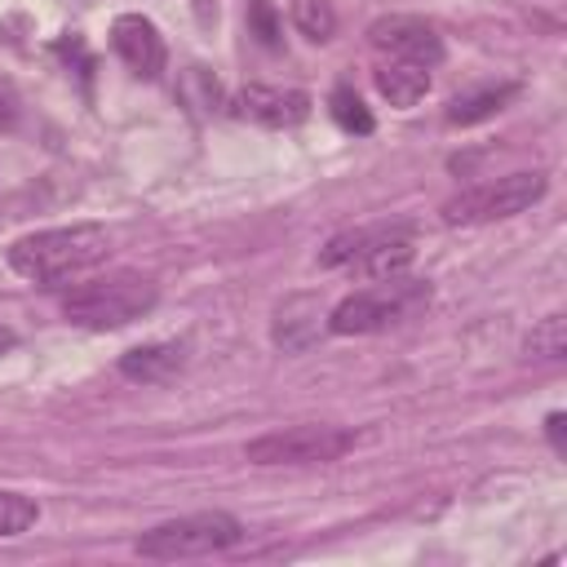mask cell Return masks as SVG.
<instances>
[{
  "label": "cell",
  "instance_id": "6da1fadb",
  "mask_svg": "<svg viewBox=\"0 0 567 567\" xmlns=\"http://www.w3.org/2000/svg\"><path fill=\"white\" fill-rule=\"evenodd\" d=\"M106 252H111L106 226L75 221V226H53V230L22 235L9 248V270L31 279V284H62V279L84 275L97 261H106Z\"/></svg>",
  "mask_w": 567,
  "mask_h": 567
},
{
  "label": "cell",
  "instance_id": "7a4b0ae2",
  "mask_svg": "<svg viewBox=\"0 0 567 567\" xmlns=\"http://www.w3.org/2000/svg\"><path fill=\"white\" fill-rule=\"evenodd\" d=\"M430 306V284L425 279H403V275H390V279H377L350 297H341L332 310H328V332L337 337H363V332H385L412 315H421Z\"/></svg>",
  "mask_w": 567,
  "mask_h": 567
},
{
  "label": "cell",
  "instance_id": "3957f363",
  "mask_svg": "<svg viewBox=\"0 0 567 567\" xmlns=\"http://www.w3.org/2000/svg\"><path fill=\"white\" fill-rule=\"evenodd\" d=\"M155 284L137 270H115V275H102V279H89L80 288L66 292L62 301V315L66 323L75 328H93V332H106V328H124L133 319H142L151 306H155Z\"/></svg>",
  "mask_w": 567,
  "mask_h": 567
},
{
  "label": "cell",
  "instance_id": "277c9868",
  "mask_svg": "<svg viewBox=\"0 0 567 567\" xmlns=\"http://www.w3.org/2000/svg\"><path fill=\"white\" fill-rule=\"evenodd\" d=\"M416 257V239L412 226L394 221V226H359V230H341L323 244L319 261L332 270H354L363 279H390L403 275Z\"/></svg>",
  "mask_w": 567,
  "mask_h": 567
},
{
  "label": "cell",
  "instance_id": "5b68a950",
  "mask_svg": "<svg viewBox=\"0 0 567 567\" xmlns=\"http://www.w3.org/2000/svg\"><path fill=\"white\" fill-rule=\"evenodd\" d=\"M244 540V523L235 514L221 509H204V514H186V518H168L151 532L137 536V554L155 558V563H177V558H204V554H221L230 545Z\"/></svg>",
  "mask_w": 567,
  "mask_h": 567
},
{
  "label": "cell",
  "instance_id": "8992f818",
  "mask_svg": "<svg viewBox=\"0 0 567 567\" xmlns=\"http://www.w3.org/2000/svg\"><path fill=\"white\" fill-rule=\"evenodd\" d=\"M549 177L540 168L532 173H505V177H492V182H478L461 195H452L443 204V221L447 226H483V221H501V217H514L523 208H532L540 195H545Z\"/></svg>",
  "mask_w": 567,
  "mask_h": 567
},
{
  "label": "cell",
  "instance_id": "52a82bcc",
  "mask_svg": "<svg viewBox=\"0 0 567 567\" xmlns=\"http://www.w3.org/2000/svg\"><path fill=\"white\" fill-rule=\"evenodd\" d=\"M354 447V430H341V425H288V430H270L261 439H252L244 447V456L252 465H323V461H337Z\"/></svg>",
  "mask_w": 567,
  "mask_h": 567
},
{
  "label": "cell",
  "instance_id": "ba28073f",
  "mask_svg": "<svg viewBox=\"0 0 567 567\" xmlns=\"http://www.w3.org/2000/svg\"><path fill=\"white\" fill-rule=\"evenodd\" d=\"M368 40L377 53L385 58H399V62H416V66H439L443 62V40L439 31L425 22V18H408V13H390V18H377L368 27Z\"/></svg>",
  "mask_w": 567,
  "mask_h": 567
},
{
  "label": "cell",
  "instance_id": "9c48e42d",
  "mask_svg": "<svg viewBox=\"0 0 567 567\" xmlns=\"http://www.w3.org/2000/svg\"><path fill=\"white\" fill-rule=\"evenodd\" d=\"M111 49L120 53V62L137 80H159L164 62H168V49H164L159 27L151 18H142V13H120L111 22Z\"/></svg>",
  "mask_w": 567,
  "mask_h": 567
},
{
  "label": "cell",
  "instance_id": "30bf717a",
  "mask_svg": "<svg viewBox=\"0 0 567 567\" xmlns=\"http://www.w3.org/2000/svg\"><path fill=\"white\" fill-rule=\"evenodd\" d=\"M239 120H252L261 128H297L310 115V97L301 89H275V84H244L230 97Z\"/></svg>",
  "mask_w": 567,
  "mask_h": 567
},
{
  "label": "cell",
  "instance_id": "8fae6325",
  "mask_svg": "<svg viewBox=\"0 0 567 567\" xmlns=\"http://www.w3.org/2000/svg\"><path fill=\"white\" fill-rule=\"evenodd\" d=\"M186 368V346L182 341H146L120 354V377L137 385H164Z\"/></svg>",
  "mask_w": 567,
  "mask_h": 567
},
{
  "label": "cell",
  "instance_id": "7c38bea8",
  "mask_svg": "<svg viewBox=\"0 0 567 567\" xmlns=\"http://www.w3.org/2000/svg\"><path fill=\"white\" fill-rule=\"evenodd\" d=\"M372 80H377V93H381L390 106H416V102L430 93V71L416 66V62H399V58L381 62V66L372 71Z\"/></svg>",
  "mask_w": 567,
  "mask_h": 567
},
{
  "label": "cell",
  "instance_id": "4fadbf2b",
  "mask_svg": "<svg viewBox=\"0 0 567 567\" xmlns=\"http://www.w3.org/2000/svg\"><path fill=\"white\" fill-rule=\"evenodd\" d=\"M518 93V84H487V89H474V93H461L447 102V124L465 128V124H478V120H492L496 111H505V102Z\"/></svg>",
  "mask_w": 567,
  "mask_h": 567
},
{
  "label": "cell",
  "instance_id": "5bb4252c",
  "mask_svg": "<svg viewBox=\"0 0 567 567\" xmlns=\"http://www.w3.org/2000/svg\"><path fill=\"white\" fill-rule=\"evenodd\" d=\"M523 350H527V359L558 363V359L567 354V319H563V315H545V319H540V323L527 332Z\"/></svg>",
  "mask_w": 567,
  "mask_h": 567
},
{
  "label": "cell",
  "instance_id": "9a60e30c",
  "mask_svg": "<svg viewBox=\"0 0 567 567\" xmlns=\"http://www.w3.org/2000/svg\"><path fill=\"white\" fill-rule=\"evenodd\" d=\"M328 111H332V120H337L341 133H359V137L372 133V111L363 106V97H359L350 84H337V89H332Z\"/></svg>",
  "mask_w": 567,
  "mask_h": 567
},
{
  "label": "cell",
  "instance_id": "2e32d148",
  "mask_svg": "<svg viewBox=\"0 0 567 567\" xmlns=\"http://www.w3.org/2000/svg\"><path fill=\"white\" fill-rule=\"evenodd\" d=\"M292 27H297L306 40L323 44V40H332V31H337V13H332L328 0H292Z\"/></svg>",
  "mask_w": 567,
  "mask_h": 567
},
{
  "label": "cell",
  "instance_id": "e0dca14e",
  "mask_svg": "<svg viewBox=\"0 0 567 567\" xmlns=\"http://www.w3.org/2000/svg\"><path fill=\"white\" fill-rule=\"evenodd\" d=\"M35 518H40V505L31 496L0 487V540L4 536H22L27 527H35Z\"/></svg>",
  "mask_w": 567,
  "mask_h": 567
},
{
  "label": "cell",
  "instance_id": "ac0fdd59",
  "mask_svg": "<svg viewBox=\"0 0 567 567\" xmlns=\"http://www.w3.org/2000/svg\"><path fill=\"white\" fill-rule=\"evenodd\" d=\"M248 31H252L266 49H279V44H284V27H279L270 0H248Z\"/></svg>",
  "mask_w": 567,
  "mask_h": 567
},
{
  "label": "cell",
  "instance_id": "d6986e66",
  "mask_svg": "<svg viewBox=\"0 0 567 567\" xmlns=\"http://www.w3.org/2000/svg\"><path fill=\"white\" fill-rule=\"evenodd\" d=\"M22 124V97H18V89L0 75V133H13Z\"/></svg>",
  "mask_w": 567,
  "mask_h": 567
},
{
  "label": "cell",
  "instance_id": "ffe728a7",
  "mask_svg": "<svg viewBox=\"0 0 567 567\" xmlns=\"http://www.w3.org/2000/svg\"><path fill=\"white\" fill-rule=\"evenodd\" d=\"M563 425H567V416H563V412H549V421H545V434H549L554 452H567V443H563Z\"/></svg>",
  "mask_w": 567,
  "mask_h": 567
},
{
  "label": "cell",
  "instance_id": "44dd1931",
  "mask_svg": "<svg viewBox=\"0 0 567 567\" xmlns=\"http://www.w3.org/2000/svg\"><path fill=\"white\" fill-rule=\"evenodd\" d=\"M13 346H18V332H13V328H4V323H0V354H9V350H13Z\"/></svg>",
  "mask_w": 567,
  "mask_h": 567
},
{
  "label": "cell",
  "instance_id": "7402d4cb",
  "mask_svg": "<svg viewBox=\"0 0 567 567\" xmlns=\"http://www.w3.org/2000/svg\"><path fill=\"white\" fill-rule=\"evenodd\" d=\"M62 4H75V9H89L93 0H62Z\"/></svg>",
  "mask_w": 567,
  "mask_h": 567
}]
</instances>
